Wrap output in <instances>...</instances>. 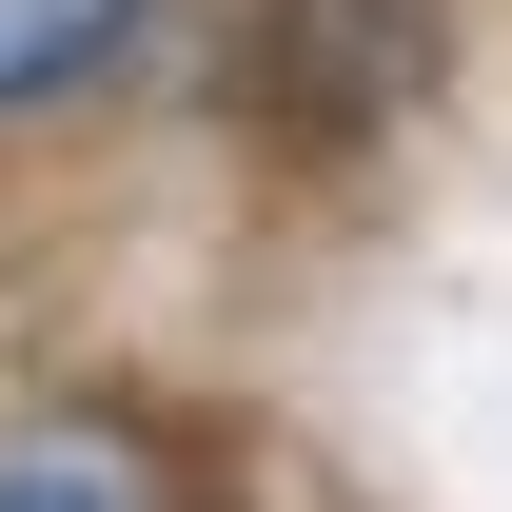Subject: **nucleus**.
<instances>
[{
	"label": "nucleus",
	"mask_w": 512,
	"mask_h": 512,
	"mask_svg": "<svg viewBox=\"0 0 512 512\" xmlns=\"http://www.w3.org/2000/svg\"><path fill=\"white\" fill-rule=\"evenodd\" d=\"M0 512H197V493L119 414H40V434H0Z\"/></svg>",
	"instance_id": "1"
},
{
	"label": "nucleus",
	"mask_w": 512,
	"mask_h": 512,
	"mask_svg": "<svg viewBox=\"0 0 512 512\" xmlns=\"http://www.w3.org/2000/svg\"><path fill=\"white\" fill-rule=\"evenodd\" d=\"M138 40V0H0V119H40V99H79V79Z\"/></svg>",
	"instance_id": "2"
}]
</instances>
